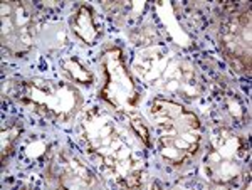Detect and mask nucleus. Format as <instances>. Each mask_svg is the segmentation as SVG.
I'll use <instances>...</instances> for the list:
<instances>
[{
    "instance_id": "f257e3e1",
    "label": "nucleus",
    "mask_w": 252,
    "mask_h": 190,
    "mask_svg": "<svg viewBox=\"0 0 252 190\" xmlns=\"http://www.w3.org/2000/svg\"><path fill=\"white\" fill-rule=\"evenodd\" d=\"M104 72H106V83L101 90L103 99L109 101L116 108H121L123 104H135V84L123 66L121 51L113 49L104 54Z\"/></svg>"
},
{
    "instance_id": "f03ea898",
    "label": "nucleus",
    "mask_w": 252,
    "mask_h": 190,
    "mask_svg": "<svg viewBox=\"0 0 252 190\" xmlns=\"http://www.w3.org/2000/svg\"><path fill=\"white\" fill-rule=\"evenodd\" d=\"M72 31L79 35L83 40H86L88 44H94L97 37V27L94 24V17H93V12L88 7H81L76 12L74 19L71 20Z\"/></svg>"
},
{
    "instance_id": "7ed1b4c3",
    "label": "nucleus",
    "mask_w": 252,
    "mask_h": 190,
    "mask_svg": "<svg viewBox=\"0 0 252 190\" xmlns=\"http://www.w3.org/2000/svg\"><path fill=\"white\" fill-rule=\"evenodd\" d=\"M64 69L69 72V76H71L72 79L78 81V83L89 84L93 81V76L89 74L88 69H84V67L81 66L78 59H67V61H64Z\"/></svg>"
},
{
    "instance_id": "20e7f679",
    "label": "nucleus",
    "mask_w": 252,
    "mask_h": 190,
    "mask_svg": "<svg viewBox=\"0 0 252 190\" xmlns=\"http://www.w3.org/2000/svg\"><path fill=\"white\" fill-rule=\"evenodd\" d=\"M131 128L136 131V135H140V138L145 141V145H150V133L146 130V127L141 123V120H138L136 116L131 118Z\"/></svg>"
}]
</instances>
